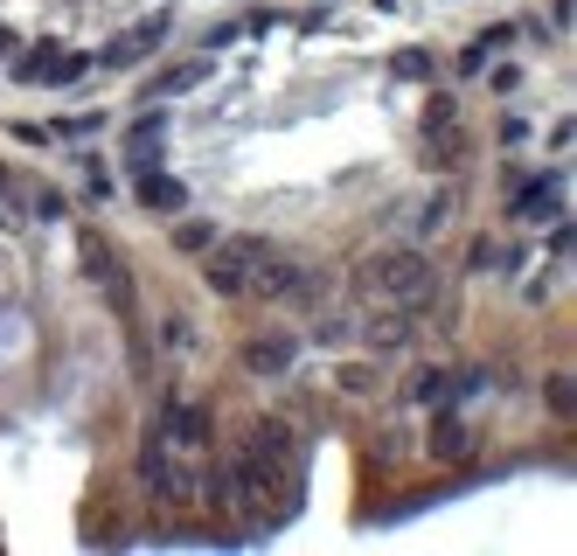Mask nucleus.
<instances>
[{
    "mask_svg": "<svg viewBox=\"0 0 577 556\" xmlns=\"http://www.w3.org/2000/svg\"><path fill=\"white\" fill-rule=\"evenodd\" d=\"M230 501L251 522V536L258 529H279L292 515V431L279 417H258L244 431V445L230 459Z\"/></svg>",
    "mask_w": 577,
    "mask_h": 556,
    "instance_id": "obj_1",
    "label": "nucleus"
},
{
    "mask_svg": "<svg viewBox=\"0 0 577 556\" xmlns=\"http://www.w3.org/2000/svg\"><path fill=\"white\" fill-rule=\"evenodd\" d=\"M362 292L383 299V306H397V313H418V306H432L438 278L418 251H376V258L362 265Z\"/></svg>",
    "mask_w": 577,
    "mask_h": 556,
    "instance_id": "obj_2",
    "label": "nucleus"
},
{
    "mask_svg": "<svg viewBox=\"0 0 577 556\" xmlns=\"http://www.w3.org/2000/svg\"><path fill=\"white\" fill-rule=\"evenodd\" d=\"M140 480H146V494L153 501H167V508H181L188 494H195V473H188V452L153 424L146 431V445H140Z\"/></svg>",
    "mask_w": 577,
    "mask_h": 556,
    "instance_id": "obj_3",
    "label": "nucleus"
},
{
    "mask_svg": "<svg viewBox=\"0 0 577 556\" xmlns=\"http://www.w3.org/2000/svg\"><path fill=\"white\" fill-rule=\"evenodd\" d=\"M265 258H272V244L265 237H237V244H209V285L230 299V292H258V278H265Z\"/></svg>",
    "mask_w": 577,
    "mask_h": 556,
    "instance_id": "obj_4",
    "label": "nucleus"
},
{
    "mask_svg": "<svg viewBox=\"0 0 577 556\" xmlns=\"http://www.w3.org/2000/svg\"><path fill=\"white\" fill-rule=\"evenodd\" d=\"M77 258H84V272L105 285V299H112V306H119L126 320H133V285H126V272L112 265V251H105V244H98L91 230H77Z\"/></svg>",
    "mask_w": 577,
    "mask_h": 556,
    "instance_id": "obj_5",
    "label": "nucleus"
},
{
    "mask_svg": "<svg viewBox=\"0 0 577 556\" xmlns=\"http://www.w3.org/2000/svg\"><path fill=\"white\" fill-rule=\"evenodd\" d=\"M91 63L84 56H70V49H35L28 63H21V84H77Z\"/></svg>",
    "mask_w": 577,
    "mask_h": 556,
    "instance_id": "obj_6",
    "label": "nucleus"
},
{
    "mask_svg": "<svg viewBox=\"0 0 577 556\" xmlns=\"http://www.w3.org/2000/svg\"><path fill=\"white\" fill-rule=\"evenodd\" d=\"M160 431H167L181 452H202V445H209V417L195 411V404H181V397H167V411H160Z\"/></svg>",
    "mask_w": 577,
    "mask_h": 556,
    "instance_id": "obj_7",
    "label": "nucleus"
},
{
    "mask_svg": "<svg viewBox=\"0 0 577 556\" xmlns=\"http://www.w3.org/2000/svg\"><path fill=\"white\" fill-rule=\"evenodd\" d=\"M244 362H251L258 376H279V369H292V362H299V341H286V334H265L258 348H244Z\"/></svg>",
    "mask_w": 577,
    "mask_h": 556,
    "instance_id": "obj_8",
    "label": "nucleus"
},
{
    "mask_svg": "<svg viewBox=\"0 0 577 556\" xmlns=\"http://www.w3.org/2000/svg\"><path fill=\"white\" fill-rule=\"evenodd\" d=\"M160 35H167V21H146L140 35H126V42H112V49H105V63H112V70H126V63H140V56L153 49V42H160Z\"/></svg>",
    "mask_w": 577,
    "mask_h": 556,
    "instance_id": "obj_9",
    "label": "nucleus"
},
{
    "mask_svg": "<svg viewBox=\"0 0 577 556\" xmlns=\"http://www.w3.org/2000/svg\"><path fill=\"white\" fill-rule=\"evenodd\" d=\"M140 202L146 209H181L188 195H181V181H167L160 167H140Z\"/></svg>",
    "mask_w": 577,
    "mask_h": 556,
    "instance_id": "obj_10",
    "label": "nucleus"
},
{
    "mask_svg": "<svg viewBox=\"0 0 577 556\" xmlns=\"http://www.w3.org/2000/svg\"><path fill=\"white\" fill-rule=\"evenodd\" d=\"M557 202V174L550 181H529V188H515V216H543Z\"/></svg>",
    "mask_w": 577,
    "mask_h": 556,
    "instance_id": "obj_11",
    "label": "nucleus"
},
{
    "mask_svg": "<svg viewBox=\"0 0 577 556\" xmlns=\"http://www.w3.org/2000/svg\"><path fill=\"white\" fill-rule=\"evenodd\" d=\"M174 244H181V251H209L216 237H209V223H181V230H174Z\"/></svg>",
    "mask_w": 577,
    "mask_h": 556,
    "instance_id": "obj_12",
    "label": "nucleus"
},
{
    "mask_svg": "<svg viewBox=\"0 0 577 556\" xmlns=\"http://www.w3.org/2000/svg\"><path fill=\"white\" fill-rule=\"evenodd\" d=\"M0 49H14V35H7V28H0Z\"/></svg>",
    "mask_w": 577,
    "mask_h": 556,
    "instance_id": "obj_13",
    "label": "nucleus"
}]
</instances>
